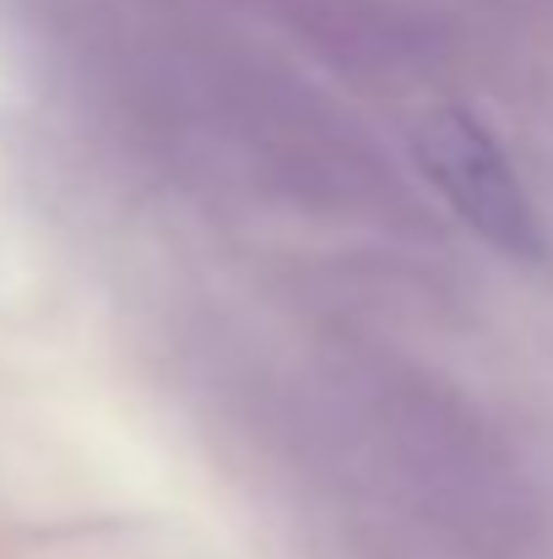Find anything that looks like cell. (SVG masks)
I'll return each mask as SVG.
<instances>
[{
	"mask_svg": "<svg viewBox=\"0 0 553 559\" xmlns=\"http://www.w3.org/2000/svg\"><path fill=\"white\" fill-rule=\"evenodd\" d=\"M412 158L472 234H483L510 255H543L538 206L527 201L494 136L467 109H429L412 131Z\"/></svg>",
	"mask_w": 553,
	"mask_h": 559,
	"instance_id": "6da1fadb",
	"label": "cell"
}]
</instances>
